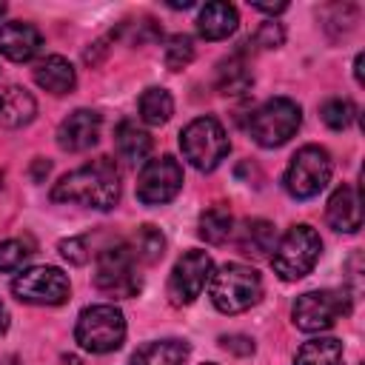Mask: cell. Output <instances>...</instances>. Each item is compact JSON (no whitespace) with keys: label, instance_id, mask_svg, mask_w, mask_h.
<instances>
[{"label":"cell","instance_id":"obj_1","mask_svg":"<svg viewBox=\"0 0 365 365\" xmlns=\"http://www.w3.org/2000/svg\"><path fill=\"white\" fill-rule=\"evenodd\" d=\"M51 200L108 211L120 202V171L106 157L91 160V163L63 174L60 182H54V188H51Z\"/></svg>","mask_w":365,"mask_h":365},{"label":"cell","instance_id":"obj_2","mask_svg":"<svg viewBox=\"0 0 365 365\" xmlns=\"http://www.w3.org/2000/svg\"><path fill=\"white\" fill-rule=\"evenodd\" d=\"M208 297L217 311L222 314H242L262 297V279L251 265L242 262H225L217 271H211L208 279Z\"/></svg>","mask_w":365,"mask_h":365},{"label":"cell","instance_id":"obj_3","mask_svg":"<svg viewBox=\"0 0 365 365\" xmlns=\"http://www.w3.org/2000/svg\"><path fill=\"white\" fill-rule=\"evenodd\" d=\"M319 251H322V240L319 234L299 222V225H291L274 245L271 251V265H274V274L285 282H294V279H302L319 259Z\"/></svg>","mask_w":365,"mask_h":365},{"label":"cell","instance_id":"obj_4","mask_svg":"<svg viewBox=\"0 0 365 365\" xmlns=\"http://www.w3.org/2000/svg\"><path fill=\"white\" fill-rule=\"evenodd\" d=\"M180 148L197 171H214L228 157L231 143L217 117H197L180 131Z\"/></svg>","mask_w":365,"mask_h":365},{"label":"cell","instance_id":"obj_5","mask_svg":"<svg viewBox=\"0 0 365 365\" xmlns=\"http://www.w3.org/2000/svg\"><path fill=\"white\" fill-rule=\"evenodd\" d=\"M74 339L83 351L91 354H111L125 339V317L117 305H88L80 311L74 325Z\"/></svg>","mask_w":365,"mask_h":365},{"label":"cell","instance_id":"obj_6","mask_svg":"<svg viewBox=\"0 0 365 365\" xmlns=\"http://www.w3.org/2000/svg\"><path fill=\"white\" fill-rule=\"evenodd\" d=\"M299 123H302V108L288 97H274L265 100L259 108H254L248 120V131L254 143H259L262 148H277L297 134Z\"/></svg>","mask_w":365,"mask_h":365},{"label":"cell","instance_id":"obj_7","mask_svg":"<svg viewBox=\"0 0 365 365\" xmlns=\"http://www.w3.org/2000/svg\"><path fill=\"white\" fill-rule=\"evenodd\" d=\"M351 291H339V288H325V291H308L302 297H297L291 317L294 325L305 334H319L325 328H331L339 317H345L351 311Z\"/></svg>","mask_w":365,"mask_h":365},{"label":"cell","instance_id":"obj_8","mask_svg":"<svg viewBox=\"0 0 365 365\" xmlns=\"http://www.w3.org/2000/svg\"><path fill=\"white\" fill-rule=\"evenodd\" d=\"M331 171L334 163L322 145H302L285 168V188L297 200H311L328 185Z\"/></svg>","mask_w":365,"mask_h":365},{"label":"cell","instance_id":"obj_9","mask_svg":"<svg viewBox=\"0 0 365 365\" xmlns=\"http://www.w3.org/2000/svg\"><path fill=\"white\" fill-rule=\"evenodd\" d=\"M94 282L100 291L114 294V297H134L140 291V274H137V257L125 242L108 245L100 251L97 265H94Z\"/></svg>","mask_w":365,"mask_h":365},{"label":"cell","instance_id":"obj_10","mask_svg":"<svg viewBox=\"0 0 365 365\" xmlns=\"http://www.w3.org/2000/svg\"><path fill=\"white\" fill-rule=\"evenodd\" d=\"M11 294L29 305H63L71 297V282L54 265H34L11 279Z\"/></svg>","mask_w":365,"mask_h":365},{"label":"cell","instance_id":"obj_11","mask_svg":"<svg viewBox=\"0 0 365 365\" xmlns=\"http://www.w3.org/2000/svg\"><path fill=\"white\" fill-rule=\"evenodd\" d=\"M180 188H182V165L171 154L148 160L137 177V197L145 205H163L174 200Z\"/></svg>","mask_w":365,"mask_h":365},{"label":"cell","instance_id":"obj_12","mask_svg":"<svg viewBox=\"0 0 365 365\" xmlns=\"http://www.w3.org/2000/svg\"><path fill=\"white\" fill-rule=\"evenodd\" d=\"M211 271H214V262L205 251H185L171 268L168 299L174 305H191L202 294V288L208 285Z\"/></svg>","mask_w":365,"mask_h":365},{"label":"cell","instance_id":"obj_13","mask_svg":"<svg viewBox=\"0 0 365 365\" xmlns=\"http://www.w3.org/2000/svg\"><path fill=\"white\" fill-rule=\"evenodd\" d=\"M100 128H103V120L97 111L91 108H77L71 111L60 128H57V143L63 151H88L91 145H97L100 140Z\"/></svg>","mask_w":365,"mask_h":365},{"label":"cell","instance_id":"obj_14","mask_svg":"<svg viewBox=\"0 0 365 365\" xmlns=\"http://www.w3.org/2000/svg\"><path fill=\"white\" fill-rule=\"evenodd\" d=\"M43 48V34L23 20L0 23V54L11 63H29Z\"/></svg>","mask_w":365,"mask_h":365},{"label":"cell","instance_id":"obj_15","mask_svg":"<svg viewBox=\"0 0 365 365\" xmlns=\"http://www.w3.org/2000/svg\"><path fill=\"white\" fill-rule=\"evenodd\" d=\"M325 217H328V225L334 231L356 234L362 228V200H359V191L354 185H339L331 194V200H328Z\"/></svg>","mask_w":365,"mask_h":365},{"label":"cell","instance_id":"obj_16","mask_svg":"<svg viewBox=\"0 0 365 365\" xmlns=\"http://www.w3.org/2000/svg\"><path fill=\"white\" fill-rule=\"evenodd\" d=\"M151 134L137 125L134 120H123L117 128H114V148L120 154V160H125L128 165H145L148 163V154H151Z\"/></svg>","mask_w":365,"mask_h":365},{"label":"cell","instance_id":"obj_17","mask_svg":"<svg viewBox=\"0 0 365 365\" xmlns=\"http://www.w3.org/2000/svg\"><path fill=\"white\" fill-rule=\"evenodd\" d=\"M34 83L40 86V88H46L48 94H68L74 86H77V71H74V66L66 60V57H60V54H51V57H46V60H40L37 63V68H34Z\"/></svg>","mask_w":365,"mask_h":365},{"label":"cell","instance_id":"obj_18","mask_svg":"<svg viewBox=\"0 0 365 365\" xmlns=\"http://www.w3.org/2000/svg\"><path fill=\"white\" fill-rule=\"evenodd\" d=\"M240 23V14L231 3H205L200 9V17H197V31L205 37V40H225L228 34H234Z\"/></svg>","mask_w":365,"mask_h":365},{"label":"cell","instance_id":"obj_19","mask_svg":"<svg viewBox=\"0 0 365 365\" xmlns=\"http://www.w3.org/2000/svg\"><path fill=\"white\" fill-rule=\"evenodd\" d=\"M237 245L242 254L259 259V257H268L277 245V228L274 222L268 220H245L237 231Z\"/></svg>","mask_w":365,"mask_h":365},{"label":"cell","instance_id":"obj_20","mask_svg":"<svg viewBox=\"0 0 365 365\" xmlns=\"http://www.w3.org/2000/svg\"><path fill=\"white\" fill-rule=\"evenodd\" d=\"M188 354L191 348L182 339H157L137 348L131 356V365H185Z\"/></svg>","mask_w":365,"mask_h":365},{"label":"cell","instance_id":"obj_21","mask_svg":"<svg viewBox=\"0 0 365 365\" xmlns=\"http://www.w3.org/2000/svg\"><path fill=\"white\" fill-rule=\"evenodd\" d=\"M37 114V103L34 97L20 88V86H11L0 94V123L6 128H20V125H29Z\"/></svg>","mask_w":365,"mask_h":365},{"label":"cell","instance_id":"obj_22","mask_svg":"<svg viewBox=\"0 0 365 365\" xmlns=\"http://www.w3.org/2000/svg\"><path fill=\"white\" fill-rule=\"evenodd\" d=\"M294 365H345L342 342L334 339V336L311 339V342H305V345L297 351Z\"/></svg>","mask_w":365,"mask_h":365},{"label":"cell","instance_id":"obj_23","mask_svg":"<svg viewBox=\"0 0 365 365\" xmlns=\"http://www.w3.org/2000/svg\"><path fill=\"white\" fill-rule=\"evenodd\" d=\"M251 83H254V74H251L248 63L240 54H234V57L220 63V68H217V88L222 94H242V91L251 88Z\"/></svg>","mask_w":365,"mask_h":365},{"label":"cell","instance_id":"obj_24","mask_svg":"<svg viewBox=\"0 0 365 365\" xmlns=\"http://www.w3.org/2000/svg\"><path fill=\"white\" fill-rule=\"evenodd\" d=\"M234 231V217L228 205H211L200 214V237L211 245H222Z\"/></svg>","mask_w":365,"mask_h":365},{"label":"cell","instance_id":"obj_25","mask_svg":"<svg viewBox=\"0 0 365 365\" xmlns=\"http://www.w3.org/2000/svg\"><path fill=\"white\" fill-rule=\"evenodd\" d=\"M140 117L148 123V125H163V123H168V117L174 114V100H171V94L165 91V88H145L143 94H140Z\"/></svg>","mask_w":365,"mask_h":365},{"label":"cell","instance_id":"obj_26","mask_svg":"<svg viewBox=\"0 0 365 365\" xmlns=\"http://www.w3.org/2000/svg\"><path fill=\"white\" fill-rule=\"evenodd\" d=\"M128 248H131V254H134L137 259H143V262H157V259L165 254V237H163V231L154 228V225H140V228L134 231Z\"/></svg>","mask_w":365,"mask_h":365},{"label":"cell","instance_id":"obj_27","mask_svg":"<svg viewBox=\"0 0 365 365\" xmlns=\"http://www.w3.org/2000/svg\"><path fill=\"white\" fill-rule=\"evenodd\" d=\"M319 117H322V123H325L328 128L342 131V128H348V125L354 123L356 108H354V103H351V100H345V97H331V100H325V103H322Z\"/></svg>","mask_w":365,"mask_h":365},{"label":"cell","instance_id":"obj_28","mask_svg":"<svg viewBox=\"0 0 365 365\" xmlns=\"http://www.w3.org/2000/svg\"><path fill=\"white\" fill-rule=\"evenodd\" d=\"M163 60L171 71H182L191 60H194V40L188 34H174L168 37L165 43V51H163Z\"/></svg>","mask_w":365,"mask_h":365},{"label":"cell","instance_id":"obj_29","mask_svg":"<svg viewBox=\"0 0 365 365\" xmlns=\"http://www.w3.org/2000/svg\"><path fill=\"white\" fill-rule=\"evenodd\" d=\"M31 245L26 240H3L0 242V271H20L31 259Z\"/></svg>","mask_w":365,"mask_h":365},{"label":"cell","instance_id":"obj_30","mask_svg":"<svg viewBox=\"0 0 365 365\" xmlns=\"http://www.w3.org/2000/svg\"><path fill=\"white\" fill-rule=\"evenodd\" d=\"M60 254L71 265H83V262H88V240L86 237H68L60 242Z\"/></svg>","mask_w":365,"mask_h":365},{"label":"cell","instance_id":"obj_31","mask_svg":"<svg viewBox=\"0 0 365 365\" xmlns=\"http://www.w3.org/2000/svg\"><path fill=\"white\" fill-rule=\"evenodd\" d=\"M282 37H285V31H282V26L279 23H262L259 26V31L254 34V40L262 46V48H277L279 43H282Z\"/></svg>","mask_w":365,"mask_h":365},{"label":"cell","instance_id":"obj_32","mask_svg":"<svg viewBox=\"0 0 365 365\" xmlns=\"http://www.w3.org/2000/svg\"><path fill=\"white\" fill-rule=\"evenodd\" d=\"M220 345H222L228 354H237V356H251V354H254V339H251V336H242V334L220 336Z\"/></svg>","mask_w":365,"mask_h":365},{"label":"cell","instance_id":"obj_33","mask_svg":"<svg viewBox=\"0 0 365 365\" xmlns=\"http://www.w3.org/2000/svg\"><path fill=\"white\" fill-rule=\"evenodd\" d=\"M257 11H265V14H279L288 9V3H254Z\"/></svg>","mask_w":365,"mask_h":365},{"label":"cell","instance_id":"obj_34","mask_svg":"<svg viewBox=\"0 0 365 365\" xmlns=\"http://www.w3.org/2000/svg\"><path fill=\"white\" fill-rule=\"evenodd\" d=\"M9 325H11V314H9V308L0 302V336L9 331Z\"/></svg>","mask_w":365,"mask_h":365},{"label":"cell","instance_id":"obj_35","mask_svg":"<svg viewBox=\"0 0 365 365\" xmlns=\"http://www.w3.org/2000/svg\"><path fill=\"white\" fill-rule=\"evenodd\" d=\"M362 54H356V63H354V74H356V83H362Z\"/></svg>","mask_w":365,"mask_h":365},{"label":"cell","instance_id":"obj_36","mask_svg":"<svg viewBox=\"0 0 365 365\" xmlns=\"http://www.w3.org/2000/svg\"><path fill=\"white\" fill-rule=\"evenodd\" d=\"M0 365H17V359H14V356H3Z\"/></svg>","mask_w":365,"mask_h":365},{"label":"cell","instance_id":"obj_37","mask_svg":"<svg viewBox=\"0 0 365 365\" xmlns=\"http://www.w3.org/2000/svg\"><path fill=\"white\" fill-rule=\"evenodd\" d=\"M60 365H83V362H80V359H74V356H68V359H63Z\"/></svg>","mask_w":365,"mask_h":365},{"label":"cell","instance_id":"obj_38","mask_svg":"<svg viewBox=\"0 0 365 365\" xmlns=\"http://www.w3.org/2000/svg\"><path fill=\"white\" fill-rule=\"evenodd\" d=\"M3 14H6V3H0V17H3Z\"/></svg>","mask_w":365,"mask_h":365},{"label":"cell","instance_id":"obj_39","mask_svg":"<svg viewBox=\"0 0 365 365\" xmlns=\"http://www.w3.org/2000/svg\"><path fill=\"white\" fill-rule=\"evenodd\" d=\"M202 365H214V362H202Z\"/></svg>","mask_w":365,"mask_h":365}]
</instances>
